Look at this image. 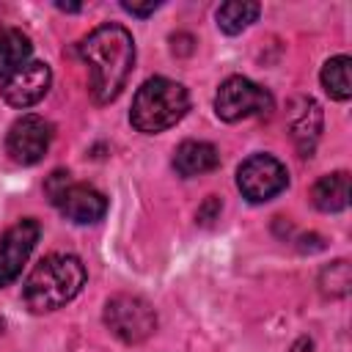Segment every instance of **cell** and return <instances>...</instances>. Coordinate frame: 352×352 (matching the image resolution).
<instances>
[{"label":"cell","mask_w":352,"mask_h":352,"mask_svg":"<svg viewBox=\"0 0 352 352\" xmlns=\"http://www.w3.org/2000/svg\"><path fill=\"white\" fill-rule=\"evenodd\" d=\"M80 55L88 63V88L96 104L113 102L126 85L135 66V41L121 25H102L80 41Z\"/></svg>","instance_id":"1"},{"label":"cell","mask_w":352,"mask_h":352,"mask_svg":"<svg viewBox=\"0 0 352 352\" xmlns=\"http://www.w3.org/2000/svg\"><path fill=\"white\" fill-rule=\"evenodd\" d=\"M82 283H85V267L77 256L50 253L28 275L22 297L33 314H47V311H55V308L66 305L69 300H74L80 294Z\"/></svg>","instance_id":"2"},{"label":"cell","mask_w":352,"mask_h":352,"mask_svg":"<svg viewBox=\"0 0 352 352\" xmlns=\"http://www.w3.org/2000/svg\"><path fill=\"white\" fill-rule=\"evenodd\" d=\"M187 110H190V96L182 82H173L168 77H151L138 88L132 99L129 121L138 132L157 135L179 124Z\"/></svg>","instance_id":"3"},{"label":"cell","mask_w":352,"mask_h":352,"mask_svg":"<svg viewBox=\"0 0 352 352\" xmlns=\"http://www.w3.org/2000/svg\"><path fill=\"white\" fill-rule=\"evenodd\" d=\"M270 110H272V94L248 77H228L220 82L214 94V113L228 124L250 116H264Z\"/></svg>","instance_id":"4"},{"label":"cell","mask_w":352,"mask_h":352,"mask_svg":"<svg viewBox=\"0 0 352 352\" xmlns=\"http://www.w3.org/2000/svg\"><path fill=\"white\" fill-rule=\"evenodd\" d=\"M104 324L126 344L146 341L157 327L154 308L138 294H116L104 305Z\"/></svg>","instance_id":"5"},{"label":"cell","mask_w":352,"mask_h":352,"mask_svg":"<svg viewBox=\"0 0 352 352\" xmlns=\"http://www.w3.org/2000/svg\"><path fill=\"white\" fill-rule=\"evenodd\" d=\"M289 184L286 165L272 154H253L236 170V187L250 204H264L280 195Z\"/></svg>","instance_id":"6"},{"label":"cell","mask_w":352,"mask_h":352,"mask_svg":"<svg viewBox=\"0 0 352 352\" xmlns=\"http://www.w3.org/2000/svg\"><path fill=\"white\" fill-rule=\"evenodd\" d=\"M52 140V124L36 113H28L16 118L6 135V151L16 165H33L38 162Z\"/></svg>","instance_id":"7"},{"label":"cell","mask_w":352,"mask_h":352,"mask_svg":"<svg viewBox=\"0 0 352 352\" xmlns=\"http://www.w3.org/2000/svg\"><path fill=\"white\" fill-rule=\"evenodd\" d=\"M41 236V226L33 217H25L14 223L3 236H0V289L14 283L30 258L36 242Z\"/></svg>","instance_id":"8"},{"label":"cell","mask_w":352,"mask_h":352,"mask_svg":"<svg viewBox=\"0 0 352 352\" xmlns=\"http://www.w3.org/2000/svg\"><path fill=\"white\" fill-rule=\"evenodd\" d=\"M50 82H52L50 66L41 63V60H28L8 80H3L0 94L11 107H22L25 110V107L36 104L38 99H44V94L50 91Z\"/></svg>","instance_id":"9"},{"label":"cell","mask_w":352,"mask_h":352,"mask_svg":"<svg viewBox=\"0 0 352 352\" xmlns=\"http://www.w3.org/2000/svg\"><path fill=\"white\" fill-rule=\"evenodd\" d=\"M72 223H96L104 217L107 212V198L91 187V184H80V182H69V187L63 190V195L55 204Z\"/></svg>","instance_id":"10"},{"label":"cell","mask_w":352,"mask_h":352,"mask_svg":"<svg viewBox=\"0 0 352 352\" xmlns=\"http://www.w3.org/2000/svg\"><path fill=\"white\" fill-rule=\"evenodd\" d=\"M220 165V154L212 143L206 140H184L176 154H173V168L179 176L190 179V176H201V173H209Z\"/></svg>","instance_id":"11"},{"label":"cell","mask_w":352,"mask_h":352,"mask_svg":"<svg viewBox=\"0 0 352 352\" xmlns=\"http://www.w3.org/2000/svg\"><path fill=\"white\" fill-rule=\"evenodd\" d=\"M311 204L319 212H341L349 204V173L336 170V173L322 176L311 187Z\"/></svg>","instance_id":"12"},{"label":"cell","mask_w":352,"mask_h":352,"mask_svg":"<svg viewBox=\"0 0 352 352\" xmlns=\"http://www.w3.org/2000/svg\"><path fill=\"white\" fill-rule=\"evenodd\" d=\"M30 38L19 28H3L0 30V80H8L16 69H22L30 58Z\"/></svg>","instance_id":"13"},{"label":"cell","mask_w":352,"mask_h":352,"mask_svg":"<svg viewBox=\"0 0 352 352\" xmlns=\"http://www.w3.org/2000/svg\"><path fill=\"white\" fill-rule=\"evenodd\" d=\"M300 113L292 118V138L300 148L302 157H311L314 146H316V138L322 132V113H319V104L314 99H302L300 102Z\"/></svg>","instance_id":"14"},{"label":"cell","mask_w":352,"mask_h":352,"mask_svg":"<svg viewBox=\"0 0 352 352\" xmlns=\"http://www.w3.org/2000/svg\"><path fill=\"white\" fill-rule=\"evenodd\" d=\"M258 11H261L258 3H242V0L223 3V6L217 8V14H214V16H217V28H220L223 33H228V36L242 33L250 22H256Z\"/></svg>","instance_id":"15"},{"label":"cell","mask_w":352,"mask_h":352,"mask_svg":"<svg viewBox=\"0 0 352 352\" xmlns=\"http://www.w3.org/2000/svg\"><path fill=\"white\" fill-rule=\"evenodd\" d=\"M322 85L338 102H346L352 96V77H349V58L346 55H336L322 66Z\"/></svg>","instance_id":"16"},{"label":"cell","mask_w":352,"mask_h":352,"mask_svg":"<svg viewBox=\"0 0 352 352\" xmlns=\"http://www.w3.org/2000/svg\"><path fill=\"white\" fill-rule=\"evenodd\" d=\"M327 280H330V286H324L327 294H333V297L346 294L349 292V264L346 261L330 264V270L322 272V283H327Z\"/></svg>","instance_id":"17"},{"label":"cell","mask_w":352,"mask_h":352,"mask_svg":"<svg viewBox=\"0 0 352 352\" xmlns=\"http://www.w3.org/2000/svg\"><path fill=\"white\" fill-rule=\"evenodd\" d=\"M69 182H72V176H69L66 170H55V173L47 179L44 190H47V195H50V201H52V204H58V198L63 195V190L69 187Z\"/></svg>","instance_id":"18"},{"label":"cell","mask_w":352,"mask_h":352,"mask_svg":"<svg viewBox=\"0 0 352 352\" xmlns=\"http://www.w3.org/2000/svg\"><path fill=\"white\" fill-rule=\"evenodd\" d=\"M121 8L129 11V14H135V16H148V14H154L160 8V3L157 0H148V3H129V0H124Z\"/></svg>","instance_id":"19"},{"label":"cell","mask_w":352,"mask_h":352,"mask_svg":"<svg viewBox=\"0 0 352 352\" xmlns=\"http://www.w3.org/2000/svg\"><path fill=\"white\" fill-rule=\"evenodd\" d=\"M292 352H311V341H305V338H302V341H300V344H297Z\"/></svg>","instance_id":"20"},{"label":"cell","mask_w":352,"mask_h":352,"mask_svg":"<svg viewBox=\"0 0 352 352\" xmlns=\"http://www.w3.org/2000/svg\"><path fill=\"white\" fill-rule=\"evenodd\" d=\"M58 8H60V11H80L77 3H58Z\"/></svg>","instance_id":"21"},{"label":"cell","mask_w":352,"mask_h":352,"mask_svg":"<svg viewBox=\"0 0 352 352\" xmlns=\"http://www.w3.org/2000/svg\"><path fill=\"white\" fill-rule=\"evenodd\" d=\"M3 327H6V324H3V316H0V333H3Z\"/></svg>","instance_id":"22"}]
</instances>
